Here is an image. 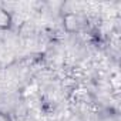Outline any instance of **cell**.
I'll use <instances>...</instances> for the list:
<instances>
[{"label":"cell","mask_w":121,"mask_h":121,"mask_svg":"<svg viewBox=\"0 0 121 121\" xmlns=\"http://www.w3.org/2000/svg\"><path fill=\"white\" fill-rule=\"evenodd\" d=\"M0 121H10L6 115H3V114H0Z\"/></svg>","instance_id":"1"}]
</instances>
